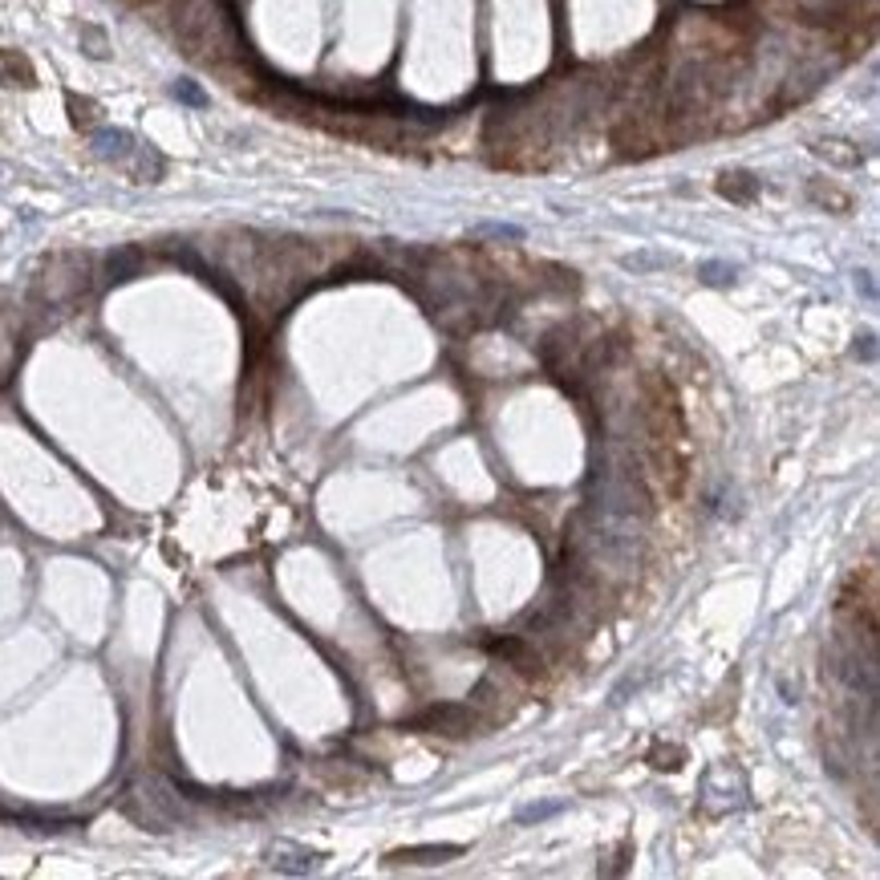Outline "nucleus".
Segmentation results:
<instances>
[{
	"label": "nucleus",
	"instance_id": "20e7f679",
	"mask_svg": "<svg viewBox=\"0 0 880 880\" xmlns=\"http://www.w3.org/2000/svg\"><path fill=\"white\" fill-rule=\"evenodd\" d=\"M268 864L276 872H288V876H309V872L321 868V852H309V848H297V844H272L268 848Z\"/></svg>",
	"mask_w": 880,
	"mask_h": 880
},
{
	"label": "nucleus",
	"instance_id": "aec40b11",
	"mask_svg": "<svg viewBox=\"0 0 880 880\" xmlns=\"http://www.w3.org/2000/svg\"><path fill=\"white\" fill-rule=\"evenodd\" d=\"M852 353H856V357H872V337H864V345H856Z\"/></svg>",
	"mask_w": 880,
	"mask_h": 880
},
{
	"label": "nucleus",
	"instance_id": "4468645a",
	"mask_svg": "<svg viewBox=\"0 0 880 880\" xmlns=\"http://www.w3.org/2000/svg\"><path fill=\"white\" fill-rule=\"evenodd\" d=\"M82 49L90 57H110V41H106V33L98 25H82Z\"/></svg>",
	"mask_w": 880,
	"mask_h": 880
},
{
	"label": "nucleus",
	"instance_id": "dca6fc26",
	"mask_svg": "<svg viewBox=\"0 0 880 880\" xmlns=\"http://www.w3.org/2000/svg\"><path fill=\"white\" fill-rule=\"evenodd\" d=\"M170 93H175L179 102H187V106H207V93L199 90L195 82H187V77H179V82L170 85Z\"/></svg>",
	"mask_w": 880,
	"mask_h": 880
},
{
	"label": "nucleus",
	"instance_id": "ddd939ff",
	"mask_svg": "<svg viewBox=\"0 0 880 880\" xmlns=\"http://www.w3.org/2000/svg\"><path fill=\"white\" fill-rule=\"evenodd\" d=\"M138 272V252L135 248H122L110 256V280H130Z\"/></svg>",
	"mask_w": 880,
	"mask_h": 880
},
{
	"label": "nucleus",
	"instance_id": "9b49d317",
	"mask_svg": "<svg viewBox=\"0 0 880 880\" xmlns=\"http://www.w3.org/2000/svg\"><path fill=\"white\" fill-rule=\"evenodd\" d=\"M130 162H135V167H130V175H135L138 183H159V175H162V159L151 151V146H138V151L130 154Z\"/></svg>",
	"mask_w": 880,
	"mask_h": 880
},
{
	"label": "nucleus",
	"instance_id": "6e6552de",
	"mask_svg": "<svg viewBox=\"0 0 880 880\" xmlns=\"http://www.w3.org/2000/svg\"><path fill=\"white\" fill-rule=\"evenodd\" d=\"M37 82L33 65H29L25 53L17 49H0V85H17V90H29Z\"/></svg>",
	"mask_w": 880,
	"mask_h": 880
},
{
	"label": "nucleus",
	"instance_id": "412c9836",
	"mask_svg": "<svg viewBox=\"0 0 880 880\" xmlns=\"http://www.w3.org/2000/svg\"><path fill=\"white\" fill-rule=\"evenodd\" d=\"M130 4H151V0H130Z\"/></svg>",
	"mask_w": 880,
	"mask_h": 880
},
{
	"label": "nucleus",
	"instance_id": "0eeeda50",
	"mask_svg": "<svg viewBox=\"0 0 880 880\" xmlns=\"http://www.w3.org/2000/svg\"><path fill=\"white\" fill-rule=\"evenodd\" d=\"M455 856H463L458 844H423V848H398L389 856V864H447Z\"/></svg>",
	"mask_w": 880,
	"mask_h": 880
},
{
	"label": "nucleus",
	"instance_id": "7ed1b4c3",
	"mask_svg": "<svg viewBox=\"0 0 880 880\" xmlns=\"http://www.w3.org/2000/svg\"><path fill=\"white\" fill-rule=\"evenodd\" d=\"M85 284H90V260L77 256V252L53 256V260L45 264L41 280H37V288H41V297L49 301V305H69V301H77L85 292Z\"/></svg>",
	"mask_w": 880,
	"mask_h": 880
},
{
	"label": "nucleus",
	"instance_id": "423d86ee",
	"mask_svg": "<svg viewBox=\"0 0 880 880\" xmlns=\"http://www.w3.org/2000/svg\"><path fill=\"white\" fill-rule=\"evenodd\" d=\"M90 146H93V154H98V159H106V162H130V154L138 151L135 135H126V130H118V126L93 130Z\"/></svg>",
	"mask_w": 880,
	"mask_h": 880
},
{
	"label": "nucleus",
	"instance_id": "f257e3e1",
	"mask_svg": "<svg viewBox=\"0 0 880 880\" xmlns=\"http://www.w3.org/2000/svg\"><path fill=\"white\" fill-rule=\"evenodd\" d=\"M175 33L183 41L187 57L195 61L223 65L231 53H240L236 21H231V13L223 9L220 0H187L175 17Z\"/></svg>",
	"mask_w": 880,
	"mask_h": 880
},
{
	"label": "nucleus",
	"instance_id": "2eb2a0df",
	"mask_svg": "<svg viewBox=\"0 0 880 880\" xmlns=\"http://www.w3.org/2000/svg\"><path fill=\"white\" fill-rule=\"evenodd\" d=\"M698 276H702L706 284H735V268H730V264H722V260L702 264V268H698Z\"/></svg>",
	"mask_w": 880,
	"mask_h": 880
},
{
	"label": "nucleus",
	"instance_id": "6ab92c4d",
	"mask_svg": "<svg viewBox=\"0 0 880 880\" xmlns=\"http://www.w3.org/2000/svg\"><path fill=\"white\" fill-rule=\"evenodd\" d=\"M552 812H556V804H548V807H527V812L524 815H519V820H544V815H552Z\"/></svg>",
	"mask_w": 880,
	"mask_h": 880
},
{
	"label": "nucleus",
	"instance_id": "f3484780",
	"mask_svg": "<svg viewBox=\"0 0 880 880\" xmlns=\"http://www.w3.org/2000/svg\"><path fill=\"white\" fill-rule=\"evenodd\" d=\"M479 236H495V240H519L524 231L516 228V223H483V228H475Z\"/></svg>",
	"mask_w": 880,
	"mask_h": 880
},
{
	"label": "nucleus",
	"instance_id": "f03ea898",
	"mask_svg": "<svg viewBox=\"0 0 880 880\" xmlns=\"http://www.w3.org/2000/svg\"><path fill=\"white\" fill-rule=\"evenodd\" d=\"M122 812L146 832H175L191 823V807L179 796L175 783L162 775H138L126 791H122Z\"/></svg>",
	"mask_w": 880,
	"mask_h": 880
},
{
	"label": "nucleus",
	"instance_id": "39448f33",
	"mask_svg": "<svg viewBox=\"0 0 880 880\" xmlns=\"http://www.w3.org/2000/svg\"><path fill=\"white\" fill-rule=\"evenodd\" d=\"M475 722H479V719H475L471 706H431V710L418 719V727L442 730V735H466Z\"/></svg>",
	"mask_w": 880,
	"mask_h": 880
},
{
	"label": "nucleus",
	"instance_id": "9d476101",
	"mask_svg": "<svg viewBox=\"0 0 880 880\" xmlns=\"http://www.w3.org/2000/svg\"><path fill=\"white\" fill-rule=\"evenodd\" d=\"M719 195H727L735 204H751L759 195V179L746 175V170H727V175H719Z\"/></svg>",
	"mask_w": 880,
	"mask_h": 880
},
{
	"label": "nucleus",
	"instance_id": "f8f14e48",
	"mask_svg": "<svg viewBox=\"0 0 880 880\" xmlns=\"http://www.w3.org/2000/svg\"><path fill=\"white\" fill-rule=\"evenodd\" d=\"M807 195H812L820 207H832V212H848V207H852L844 191H836V187H823V183H807Z\"/></svg>",
	"mask_w": 880,
	"mask_h": 880
},
{
	"label": "nucleus",
	"instance_id": "a211bd4d",
	"mask_svg": "<svg viewBox=\"0 0 880 880\" xmlns=\"http://www.w3.org/2000/svg\"><path fill=\"white\" fill-rule=\"evenodd\" d=\"M69 110H74V122H77V126H90L93 106L85 102V98H69Z\"/></svg>",
	"mask_w": 880,
	"mask_h": 880
},
{
	"label": "nucleus",
	"instance_id": "1a4fd4ad",
	"mask_svg": "<svg viewBox=\"0 0 880 880\" xmlns=\"http://www.w3.org/2000/svg\"><path fill=\"white\" fill-rule=\"evenodd\" d=\"M812 154L823 162H832V167H860L864 162L860 146L844 143V138H820V143H812Z\"/></svg>",
	"mask_w": 880,
	"mask_h": 880
}]
</instances>
